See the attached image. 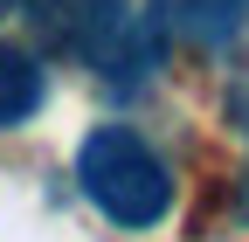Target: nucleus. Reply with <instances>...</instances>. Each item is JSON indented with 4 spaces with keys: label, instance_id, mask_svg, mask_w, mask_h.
Returning <instances> with one entry per match:
<instances>
[{
    "label": "nucleus",
    "instance_id": "nucleus-1",
    "mask_svg": "<svg viewBox=\"0 0 249 242\" xmlns=\"http://www.w3.org/2000/svg\"><path fill=\"white\" fill-rule=\"evenodd\" d=\"M21 14L35 21V35L97 76L104 90L132 97L160 69V35L145 28V14H132L124 0H21Z\"/></svg>",
    "mask_w": 249,
    "mask_h": 242
},
{
    "label": "nucleus",
    "instance_id": "nucleus-2",
    "mask_svg": "<svg viewBox=\"0 0 249 242\" xmlns=\"http://www.w3.org/2000/svg\"><path fill=\"white\" fill-rule=\"evenodd\" d=\"M76 187L118 228H160L173 207V173L132 125H97L76 153Z\"/></svg>",
    "mask_w": 249,
    "mask_h": 242
},
{
    "label": "nucleus",
    "instance_id": "nucleus-3",
    "mask_svg": "<svg viewBox=\"0 0 249 242\" xmlns=\"http://www.w3.org/2000/svg\"><path fill=\"white\" fill-rule=\"evenodd\" d=\"M145 28L187 49H229L249 28V0H152Z\"/></svg>",
    "mask_w": 249,
    "mask_h": 242
},
{
    "label": "nucleus",
    "instance_id": "nucleus-4",
    "mask_svg": "<svg viewBox=\"0 0 249 242\" xmlns=\"http://www.w3.org/2000/svg\"><path fill=\"white\" fill-rule=\"evenodd\" d=\"M42 104H49V69L35 63V49L0 42V132L28 125Z\"/></svg>",
    "mask_w": 249,
    "mask_h": 242
},
{
    "label": "nucleus",
    "instance_id": "nucleus-5",
    "mask_svg": "<svg viewBox=\"0 0 249 242\" xmlns=\"http://www.w3.org/2000/svg\"><path fill=\"white\" fill-rule=\"evenodd\" d=\"M229 125L249 138V55H242V69H235V83H229Z\"/></svg>",
    "mask_w": 249,
    "mask_h": 242
},
{
    "label": "nucleus",
    "instance_id": "nucleus-6",
    "mask_svg": "<svg viewBox=\"0 0 249 242\" xmlns=\"http://www.w3.org/2000/svg\"><path fill=\"white\" fill-rule=\"evenodd\" d=\"M7 7H21V0H0V14H7Z\"/></svg>",
    "mask_w": 249,
    "mask_h": 242
}]
</instances>
